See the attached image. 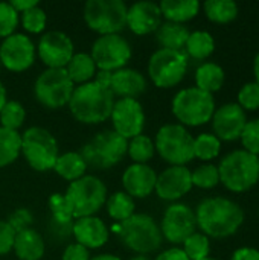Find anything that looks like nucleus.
<instances>
[{
	"instance_id": "nucleus-23",
	"label": "nucleus",
	"mask_w": 259,
	"mask_h": 260,
	"mask_svg": "<svg viewBox=\"0 0 259 260\" xmlns=\"http://www.w3.org/2000/svg\"><path fill=\"white\" fill-rule=\"evenodd\" d=\"M113 96H121V98H131L136 99L140 93H143L147 87L145 76L134 70V69H121L111 73L110 84H108Z\"/></svg>"
},
{
	"instance_id": "nucleus-19",
	"label": "nucleus",
	"mask_w": 259,
	"mask_h": 260,
	"mask_svg": "<svg viewBox=\"0 0 259 260\" xmlns=\"http://www.w3.org/2000/svg\"><path fill=\"white\" fill-rule=\"evenodd\" d=\"M191 171L186 166H169L156 180V193L160 200L177 201L192 189Z\"/></svg>"
},
{
	"instance_id": "nucleus-55",
	"label": "nucleus",
	"mask_w": 259,
	"mask_h": 260,
	"mask_svg": "<svg viewBox=\"0 0 259 260\" xmlns=\"http://www.w3.org/2000/svg\"><path fill=\"white\" fill-rule=\"evenodd\" d=\"M203 260H217V259H212V257H206V259H203Z\"/></svg>"
},
{
	"instance_id": "nucleus-8",
	"label": "nucleus",
	"mask_w": 259,
	"mask_h": 260,
	"mask_svg": "<svg viewBox=\"0 0 259 260\" xmlns=\"http://www.w3.org/2000/svg\"><path fill=\"white\" fill-rule=\"evenodd\" d=\"M127 149V139L121 137L113 129H105L98 133L90 142H87L79 154L87 165L98 169H108L124 158Z\"/></svg>"
},
{
	"instance_id": "nucleus-28",
	"label": "nucleus",
	"mask_w": 259,
	"mask_h": 260,
	"mask_svg": "<svg viewBox=\"0 0 259 260\" xmlns=\"http://www.w3.org/2000/svg\"><path fill=\"white\" fill-rule=\"evenodd\" d=\"M53 169L64 180L76 181L81 177H84L87 163L84 161V158L79 152H66V154L58 155Z\"/></svg>"
},
{
	"instance_id": "nucleus-44",
	"label": "nucleus",
	"mask_w": 259,
	"mask_h": 260,
	"mask_svg": "<svg viewBox=\"0 0 259 260\" xmlns=\"http://www.w3.org/2000/svg\"><path fill=\"white\" fill-rule=\"evenodd\" d=\"M34 218H32V213L27 210V209H17L11 216L9 219L6 221L11 229L18 233V232H23V230H27L31 229V224H32Z\"/></svg>"
},
{
	"instance_id": "nucleus-4",
	"label": "nucleus",
	"mask_w": 259,
	"mask_h": 260,
	"mask_svg": "<svg viewBox=\"0 0 259 260\" xmlns=\"http://www.w3.org/2000/svg\"><path fill=\"white\" fill-rule=\"evenodd\" d=\"M118 233L127 248L142 256L157 251L163 241L160 225L153 216L143 213H134L130 219L121 222Z\"/></svg>"
},
{
	"instance_id": "nucleus-42",
	"label": "nucleus",
	"mask_w": 259,
	"mask_h": 260,
	"mask_svg": "<svg viewBox=\"0 0 259 260\" xmlns=\"http://www.w3.org/2000/svg\"><path fill=\"white\" fill-rule=\"evenodd\" d=\"M49 209L52 213V218L61 222H70L73 221V213L70 209L69 201L61 193H53L49 198Z\"/></svg>"
},
{
	"instance_id": "nucleus-13",
	"label": "nucleus",
	"mask_w": 259,
	"mask_h": 260,
	"mask_svg": "<svg viewBox=\"0 0 259 260\" xmlns=\"http://www.w3.org/2000/svg\"><path fill=\"white\" fill-rule=\"evenodd\" d=\"M96 69L102 72H116L125 67L131 58V46L119 34L101 35L92 47L90 53Z\"/></svg>"
},
{
	"instance_id": "nucleus-36",
	"label": "nucleus",
	"mask_w": 259,
	"mask_h": 260,
	"mask_svg": "<svg viewBox=\"0 0 259 260\" xmlns=\"http://www.w3.org/2000/svg\"><path fill=\"white\" fill-rule=\"evenodd\" d=\"M185 254L188 256L189 260H203L209 257L211 253V242L209 238L203 233L195 232L194 235H191L185 242H183V248Z\"/></svg>"
},
{
	"instance_id": "nucleus-50",
	"label": "nucleus",
	"mask_w": 259,
	"mask_h": 260,
	"mask_svg": "<svg viewBox=\"0 0 259 260\" xmlns=\"http://www.w3.org/2000/svg\"><path fill=\"white\" fill-rule=\"evenodd\" d=\"M9 5L17 12H24L27 9H32L35 6H38V2L37 0H12V2H9Z\"/></svg>"
},
{
	"instance_id": "nucleus-16",
	"label": "nucleus",
	"mask_w": 259,
	"mask_h": 260,
	"mask_svg": "<svg viewBox=\"0 0 259 260\" xmlns=\"http://www.w3.org/2000/svg\"><path fill=\"white\" fill-rule=\"evenodd\" d=\"M35 61V46L23 34H12L0 44V62L11 72H23Z\"/></svg>"
},
{
	"instance_id": "nucleus-43",
	"label": "nucleus",
	"mask_w": 259,
	"mask_h": 260,
	"mask_svg": "<svg viewBox=\"0 0 259 260\" xmlns=\"http://www.w3.org/2000/svg\"><path fill=\"white\" fill-rule=\"evenodd\" d=\"M18 23V12L9 3H0V38H6L14 34Z\"/></svg>"
},
{
	"instance_id": "nucleus-45",
	"label": "nucleus",
	"mask_w": 259,
	"mask_h": 260,
	"mask_svg": "<svg viewBox=\"0 0 259 260\" xmlns=\"http://www.w3.org/2000/svg\"><path fill=\"white\" fill-rule=\"evenodd\" d=\"M72 229H73V221L61 222V221H56V219L50 218V222H49V238H52L56 242L58 241H66L72 235Z\"/></svg>"
},
{
	"instance_id": "nucleus-11",
	"label": "nucleus",
	"mask_w": 259,
	"mask_h": 260,
	"mask_svg": "<svg viewBox=\"0 0 259 260\" xmlns=\"http://www.w3.org/2000/svg\"><path fill=\"white\" fill-rule=\"evenodd\" d=\"M188 70V56L183 50L159 49L148 61V75L159 88H171L180 84Z\"/></svg>"
},
{
	"instance_id": "nucleus-2",
	"label": "nucleus",
	"mask_w": 259,
	"mask_h": 260,
	"mask_svg": "<svg viewBox=\"0 0 259 260\" xmlns=\"http://www.w3.org/2000/svg\"><path fill=\"white\" fill-rule=\"evenodd\" d=\"M114 96L108 85L90 81L75 87L69 101L73 117L82 123H101L111 116Z\"/></svg>"
},
{
	"instance_id": "nucleus-31",
	"label": "nucleus",
	"mask_w": 259,
	"mask_h": 260,
	"mask_svg": "<svg viewBox=\"0 0 259 260\" xmlns=\"http://www.w3.org/2000/svg\"><path fill=\"white\" fill-rule=\"evenodd\" d=\"M185 49L186 56H191L194 59H206L215 50V40L206 30H195L189 34Z\"/></svg>"
},
{
	"instance_id": "nucleus-51",
	"label": "nucleus",
	"mask_w": 259,
	"mask_h": 260,
	"mask_svg": "<svg viewBox=\"0 0 259 260\" xmlns=\"http://www.w3.org/2000/svg\"><path fill=\"white\" fill-rule=\"evenodd\" d=\"M253 75H255V82L259 85V52L253 59Z\"/></svg>"
},
{
	"instance_id": "nucleus-35",
	"label": "nucleus",
	"mask_w": 259,
	"mask_h": 260,
	"mask_svg": "<svg viewBox=\"0 0 259 260\" xmlns=\"http://www.w3.org/2000/svg\"><path fill=\"white\" fill-rule=\"evenodd\" d=\"M154 151H156L154 142L148 136H143V134L133 137L131 142L128 143V149H127L131 160L137 165H147L153 158Z\"/></svg>"
},
{
	"instance_id": "nucleus-49",
	"label": "nucleus",
	"mask_w": 259,
	"mask_h": 260,
	"mask_svg": "<svg viewBox=\"0 0 259 260\" xmlns=\"http://www.w3.org/2000/svg\"><path fill=\"white\" fill-rule=\"evenodd\" d=\"M231 260H259V250L256 248H250V247H243L238 248Z\"/></svg>"
},
{
	"instance_id": "nucleus-46",
	"label": "nucleus",
	"mask_w": 259,
	"mask_h": 260,
	"mask_svg": "<svg viewBox=\"0 0 259 260\" xmlns=\"http://www.w3.org/2000/svg\"><path fill=\"white\" fill-rule=\"evenodd\" d=\"M15 232L6 221H0V256L8 254L14 247Z\"/></svg>"
},
{
	"instance_id": "nucleus-52",
	"label": "nucleus",
	"mask_w": 259,
	"mask_h": 260,
	"mask_svg": "<svg viewBox=\"0 0 259 260\" xmlns=\"http://www.w3.org/2000/svg\"><path fill=\"white\" fill-rule=\"evenodd\" d=\"M90 260H122L121 257L114 256V254H99V256H95Z\"/></svg>"
},
{
	"instance_id": "nucleus-29",
	"label": "nucleus",
	"mask_w": 259,
	"mask_h": 260,
	"mask_svg": "<svg viewBox=\"0 0 259 260\" xmlns=\"http://www.w3.org/2000/svg\"><path fill=\"white\" fill-rule=\"evenodd\" d=\"M66 72L73 84L81 85L90 82V79L96 75V66L89 53L79 52L72 56V59L66 66Z\"/></svg>"
},
{
	"instance_id": "nucleus-18",
	"label": "nucleus",
	"mask_w": 259,
	"mask_h": 260,
	"mask_svg": "<svg viewBox=\"0 0 259 260\" xmlns=\"http://www.w3.org/2000/svg\"><path fill=\"white\" fill-rule=\"evenodd\" d=\"M211 122L214 136L220 142H235L241 137V133L247 123V116L237 102H231L215 108Z\"/></svg>"
},
{
	"instance_id": "nucleus-41",
	"label": "nucleus",
	"mask_w": 259,
	"mask_h": 260,
	"mask_svg": "<svg viewBox=\"0 0 259 260\" xmlns=\"http://www.w3.org/2000/svg\"><path fill=\"white\" fill-rule=\"evenodd\" d=\"M46 20H47L46 12L40 6L27 9L21 15V24H23L24 30L31 32V34H40L46 27Z\"/></svg>"
},
{
	"instance_id": "nucleus-3",
	"label": "nucleus",
	"mask_w": 259,
	"mask_h": 260,
	"mask_svg": "<svg viewBox=\"0 0 259 260\" xmlns=\"http://www.w3.org/2000/svg\"><path fill=\"white\" fill-rule=\"evenodd\" d=\"M220 183L234 193H244L259 181L258 157L244 149H235L220 161Z\"/></svg>"
},
{
	"instance_id": "nucleus-14",
	"label": "nucleus",
	"mask_w": 259,
	"mask_h": 260,
	"mask_svg": "<svg viewBox=\"0 0 259 260\" xmlns=\"http://www.w3.org/2000/svg\"><path fill=\"white\" fill-rule=\"evenodd\" d=\"M197 230L195 213L188 204H171L162 218V236L171 244H183Z\"/></svg>"
},
{
	"instance_id": "nucleus-5",
	"label": "nucleus",
	"mask_w": 259,
	"mask_h": 260,
	"mask_svg": "<svg viewBox=\"0 0 259 260\" xmlns=\"http://www.w3.org/2000/svg\"><path fill=\"white\" fill-rule=\"evenodd\" d=\"M171 108L180 125L202 126L211 122L215 113V99L212 94L197 87H189L174 96Z\"/></svg>"
},
{
	"instance_id": "nucleus-24",
	"label": "nucleus",
	"mask_w": 259,
	"mask_h": 260,
	"mask_svg": "<svg viewBox=\"0 0 259 260\" xmlns=\"http://www.w3.org/2000/svg\"><path fill=\"white\" fill-rule=\"evenodd\" d=\"M12 248L20 260H40L44 254V241L38 232L27 229L15 233Z\"/></svg>"
},
{
	"instance_id": "nucleus-39",
	"label": "nucleus",
	"mask_w": 259,
	"mask_h": 260,
	"mask_svg": "<svg viewBox=\"0 0 259 260\" xmlns=\"http://www.w3.org/2000/svg\"><path fill=\"white\" fill-rule=\"evenodd\" d=\"M240 140L244 151L259 157V119L247 120Z\"/></svg>"
},
{
	"instance_id": "nucleus-40",
	"label": "nucleus",
	"mask_w": 259,
	"mask_h": 260,
	"mask_svg": "<svg viewBox=\"0 0 259 260\" xmlns=\"http://www.w3.org/2000/svg\"><path fill=\"white\" fill-rule=\"evenodd\" d=\"M237 99H238L237 104L244 111H256V110H259V85L255 81L244 84L240 88Z\"/></svg>"
},
{
	"instance_id": "nucleus-9",
	"label": "nucleus",
	"mask_w": 259,
	"mask_h": 260,
	"mask_svg": "<svg viewBox=\"0 0 259 260\" xmlns=\"http://www.w3.org/2000/svg\"><path fill=\"white\" fill-rule=\"evenodd\" d=\"M127 12L122 0H89L84 5V21L101 35L119 34L127 26Z\"/></svg>"
},
{
	"instance_id": "nucleus-48",
	"label": "nucleus",
	"mask_w": 259,
	"mask_h": 260,
	"mask_svg": "<svg viewBox=\"0 0 259 260\" xmlns=\"http://www.w3.org/2000/svg\"><path fill=\"white\" fill-rule=\"evenodd\" d=\"M154 260H189L188 256L185 254V251L179 247H172L168 248L165 251H162Z\"/></svg>"
},
{
	"instance_id": "nucleus-34",
	"label": "nucleus",
	"mask_w": 259,
	"mask_h": 260,
	"mask_svg": "<svg viewBox=\"0 0 259 260\" xmlns=\"http://www.w3.org/2000/svg\"><path fill=\"white\" fill-rule=\"evenodd\" d=\"M221 142L209 133H203L194 139V158L202 161H212L220 155Z\"/></svg>"
},
{
	"instance_id": "nucleus-22",
	"label": "nucleus",
	"mask_w": 259,
	"mask_h": 260,
	"mask_svg": "<svg viewBox=\"0 0 259 260\" xmlns=\"http://www.w3.org/2000/svg\"><path fill=\"white\" fill-rule=\"evenodd\" d=\"M72 235L76 239V244L90 248H101L108 241V229L102 219L96 216L78 218L73 222Z\"/></svg>"
},
{
	"instance_id": "nucleus-21",
	"label": "nucleus",
	"mask_w": 259,
	"mask_h": 260,
	"mask_svg": "<svg viewBox=\"0 0 259 260\" xmlns=\"http://www.w3.org/2000/svg\"><path fill=\"white\" fill-rule=\"evenodd\" d=\"M157 174L148 165H131L122 175L125 193L134 198H145L154 192Z\"/></svg>"
},
{
	"instance_id": "nucleus-15",
	"label": "nucleus",
	"mask_w": 259,
	"mask_h": 260,
	"mask_svg": "<svg viewBox=\"0 0 259 260\" xmlns=\"http://www.w3.org/2000/svg\"><path fill=\"white\" fill-rule=\"evenodd\" d=\"M113 131L124 139H133L142 134L145 126V113L137 99L121 98L111 110Z\"/></svg>"
},
{
	"instance_id": "nucleus-30",
	"label": "nucleus",
	"mask_w": 259,
	"mask_h": 260,
	"mask_svg": "<svg viewBox=\"0 0 259 260\" xmlns=\"http://www.w3.org/2000/svg\"><path fill=\"white\" fill-rule=\"evenodd\" d=\"M206 17L217 24H227L238 17V5L234 0H208L203 3Z\"/></svg>"
},
{
	"instance_id": "nucleus-12",
	"label": "nucleus",
	"mask_w": 259,
	"mask_h": 260,
	"mask_svg": "<svg viewBox=\"0 0 259 260\" xmlns=\"http://www.w3.org/2000/svg\"><path fill=\"white\" fill-rule=\"evenodd\" d=\"M75 84L66 69H47L35 81L34 93L37 101L47 108H61L69 104Z\"/></svg>"
},
{
	"instance_id": "nucleus-32",
	"label": "nucleus",
	"mask_w": 259,
	"mask_h": 260,
	"mask_svg": "<svg viewBox=\"0 0 259 260\" xmlns=\"http://www.w3.org/2000/svg\"><path fill=\"white\" fill-rule=\"evenodd\" d=\"M21 152V134L0 126V168L14 163Z\"/></svg>"
},
{
	"instance_id": "nucleus-33",
	"label": "nucleus",
	"mask_w": 259,
	"mask_h": 260,
	"mask_svg": "<svg viewBox=\"0 0 259 260\" xmlns=\"http://www.w3.org/2000/svg\"><path fill=\"white\" fill-rule=\"evenodd\" d=\"M105 207L110 218L118 222H124L130 219L134 215V209H136L134 200L125 192H116L110 198H107Z\"/></svg>"
},
{
	"instance_id": "nucleus-17",
	"label": "nucleus",
	"mask_w": 259,
	"mask_h": 260,
	"mask_svg": "<svg viewBox=\"0 0 259 260\" xmlns=\"http://www.w3.org/2000/svg\"><path fill=\"white\" fill-rule=\"evenodd\" d=\"M73 55V43L64 32L50 30L38 41V56L47 69H66Z\"/></svg>"
},
{
	"instance_id": "nucleus-54",
	"label": "nucleus",
	"mask_w": 259,
	"mask_h": 260,
	"mask_svg": "<svg viewBox=\"0 0 259 260\" xmlns=\"http://www.w3.org/2000/svg\"><path fill=\"white\" fill-rule=\"evenodd\" d=\"M130 260H150V259H148L147 256H142V254H140V256H136V257H133V259H130Z\"/></svg>"
},
{
	"instance_id": "nucleus-38",
	"label": "nucleus",
	"mask_w": 259,
	"mask_h": 260,
	"mask_svg": "<svg viewBox=\"0 0 259 260\" xmlns=\"http://www.w3.org/2000/svg\"><path fill=\"white\" fill-rule=\"evenodd\" d=\"M191 180H192V186H195V187L214 189L220 184L218 168L211 163L202 165L191 172Z\"/></svg>"
},
{
	"instance_id": "nucleus-20",
	"label": "nucleus",
	"mask_w": 259,
	"mask_h": 260,
	"mask_svg": "<svg viewBox=\"0 0 259 260\" xmlns=\"http://www.w3.org/2000/svg\"><path fill=\"white\" fill-rule=\"evenodd\" d=\"M162 24V12L154 2H137L128 8L127 26L136 35L156 32Z\"/></svg>"
},
{
	"instance_id": "nucleus-7",
	"label": "nucleus",
	"mask_w": 259,
	"mask_h": 260,
	"mask_svg": "<svg viewBox=\"0 0 259 260\" xmlns=\"http://www.w3.org/2000/svg\"><path fill=\"white\" fill-rule=\"evenodd\" d=\"M154 148L171 166H185L194 158V137L180 123H166L157 134Z\"/></svg>"
},
{
	"instance_id": "nucleus-56",
	"label": "nucleus",
	"mask_w": 259,
	"mask_h": 260,
	"mask_svg": "<svg viewBox=\"0 0 259 260\" xmlns=\"http://www.w3.org/2000/svg\"><path fill=\"white\" fill-rule=\"evenodd\" d=\"M0 70H2V62H0Z\"/></svg>"
},
{
	"instance_id": "nucleus-6",
	"label": "nucleus",
	"mask_w": 259,
	"mask_h": 260,
	"mask_svg": "<svg viewBox=\"0 0 259 260\" xmlns=\"http://www.w3.org/2000/svg\"><path fill=\"white\" fill-rule=\"evenodd\" d=\"M70 204L73 219L93 216L107 201V187L95 175H84L72 181L64 193Z\"/></svg>"
},
{
	"instance_id": "nucleus-27",
	"label": "nucleus",
	"mask_w": 259,
	"mask_h": 260,
	"mask_svg": "<svg viewBox=\"0 0 259 260\" xmlns=\"http://www.w3.org/2000/svg\"><path fill=\"white\" fill-rule=\"evenodd\" d=\"M224 79L226 75L223 67L215 62H203L195 70V87L209 94H214L215 91L221 90Z\"/></svg>"
},
{
	"instance_id": "nucleus-26",
	"label": "nucleus",
	"mask_w": 259,
	"mask_h": 260,
	"mask_svg": "<svg viewBox=\"0 0 259 260\" xmlns=\"http://www.w3.org/2000/svg\"><path fill=\"white\" fill-rule=\"evenodd\" d=\"M189 34L191 32L188 30V27L185 24L165 21L156 30V40L162 46V49L182 50V49H185Z\"/></svg>"
},
{
	"instance_id": "nucleus-1",
	"label": "nucleus",
	"mask_w": 259,
	"mask_h": 260,
	"mask_svg": "<svg viewBox=\"0 0 259 260\" xmlns=\"http://www.w3.org/2000/svg\"><path fill=\"white\" fill-rule=\"evenodd\" d=\"M194 213L200 232L215 239L234 236L244 222V212L240 204L224 197L203 200Z\"/></svg>"
},
{
	"instance_id": "nucleus-25",
	"label": "nucleus",
	"mask_w": 259,
	"mask_h": 260,
	"mask_svg": "<svg viewBox=\"0 0 259 260\" xmlns=\"http://www.w3.org/2000/svg\"><path fill=\"white\" fill-rule=\"evenodd\" d=\"M159 8L166 21L183 24L198 14L200 3L197 0H163Z\"/></svg>"
},
{
	"instance_id": "nucleus-58",
	"label": "nucleus",
	"mask_w": 259,
	"mask_h": 260,
	"mask_svg": "<svg viewBox=\"0 0 259 260\" xmlns=\"http://www.w3.org/2000/svg\"><path fill=\"white\" fill-rule=\"evenodd\" d=\"M258 215H259V209H258Z\"/></svg>"
},
{
	"instance_id": "nucleus-47",
	"label": "nucleus",
	"mask_w": 259,
	"mask_h": 260,
	"mask_svg": "<svg viewBox=\"0 0 259 260\" xmlns=\"http://www.w3.org/2000/svg\"><path fill=\"white\" fill-rule=\"evenodd\" d=\"M63 260H90V253L79 244H70L63 253Z\"/></svg>"
},
{
	"instance_id": "nucleus-53",
	"label": "nucleus",
	"mask_w": 259,
	"mask_h": 260,
	"mask_svg": "<svg viewBox=\"0 0 259 260\" xmlns=\"http://www.w3.org/2000/svg\"><path fill=\"white\" fill-rule=\"evenodd\" d=\"M6 102H8V101H6V90H5L3 84L0 82V111H2V108L5 107Z\"/></svg>"
},
{
	"instance_id": "nucleus-10",
	"label": "nucleus",
	"mask_w": 259,
	"mask_h": 260,
	"mask_svg": "<svg viewBox=\"0 0 259 260\" xmlns=\"http://www.w3.org/2000/svg\"><path fill=\"white\" fill-rule=\"evenodd\" d=\"M21 152L29 166L40 172L53 169L60 155L55 137L40 126H31L21 134Z\"/></svg>"
},
{
	"instance_id": "nucleus-37",
	"label": "nucleus",
	"mask_w": 259,
	"mask_h": 260,
	"mask_svg": "<svg viewBox=\"0 0 259 260\" xmlns=\"http://www.w3.org/2000/svg\"><path fill=\"white\" fill-rule=\"evenodd\" d=\"M24 119H26V111L23 105L15 101H8L0 111V123L2 128L6 129L17 131V128L23 125Z\"/></svg>"
},
{
	"instance_id": "nucleus-57",
	"label": "nucleus",
	"mask_w": 259,
	"mask_h": 260,
	"mask_svg": "<svg viewBox=\"0 0 259 260\" xmlns=\"http://www.w3.org/2000/svg\"><path fill=\"white\" fill-rule=\"evenodd\" d=\"M258 166H259V157H258Z\"/></svg>"
}]
</instances>
